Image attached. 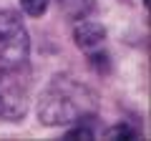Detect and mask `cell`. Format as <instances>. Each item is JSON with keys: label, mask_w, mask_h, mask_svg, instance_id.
I'll use <instances>...</instances> for the list:
<instances>
[{"label": "cell", "mask_w": 151, "mask_h": 141, "mask_svg": "<svg viewBox=\"0 0 151 141\" xmlns=\"http://www.w3.org/2000/svg\"><path fill=\"white\" fill-rule=\"evenodd\" d=\"M88 109H91V93L83 86L73 83L68 76H58L40 96L38 119L45 126H60L70 121H83Z\"/></svg>", "instance_id": "cell-1"}, {"label": "cell", "mask_w": 151, "mask_h": 141, "mask_svg": "<svg viewBox=\"0 0 151 141\" xmlns=\"http://www.w3.org/2000/svg\"><path fill=\"white\" fill-rule=\"evenodd\" d=\"M30 40L20 15L13 10H0V68H25Z\"/></svg>", "instance_id": "cell-2"}, {"label": "cell", "mask_w": 151, "mask_h": 141, "mask_svg": "<svg viewBox=\"0 0 151 141\" xmlns=\"http://www.w3.org/2000/svg\"><path fill=\"white\" fill-rule=\"evenodd\" d=\"M23 68H0V119L20 121L28 111V78L20 76Z\"/></svg>", "instance_id": "cell-3"}, {"label": "cell", "mask_w": 151, "mask_h": 141, "mask_svg": "<svg viewBox=\"0 0 151 141\" xmlns=\"http://www.w3.org/2000/svg\"><path fill=\"white\" fill-rule=\"evenodd\" d=\"M73 38H76V45L88 53V50L101 48V43L106 40V28L98 25V23H91V20H81L73 30Z\"/></svg>", "instance_id": "cell-4"}, {"label": "cell", "mask_w": 151, "mask_h": 141, "mask_svg": "<svg viewBox=\"0 0 151 141\" xmlns=\"http://www.w3.org/2000/svg\"><path fill=\"white\" fill-rule=\"evenodd\" d=\"M58 5H60V10H63L68 18L81 20V18H86L88 13L93 10L96 0H58Z\"/></svg>", "instance_id": "cell-5"}, {"label": "cell", "mask_w": 151, "mask_h": 141, "mask_svg": "<svg viewBox=\"0 0 151 141\" xmlns=\"http://www.w3.org/2000/svg\"><path fill=\"white\" fill-rule=\"evenodd\" d=\"M48 3H50V0H20L23 10H25L28 15H33V18L43 15V13H45V8H48Z\"/></svg>", "instance_id": "cell-6"}, {"label": "cell", "mask_w": 151, "mask_h": 141, "mask_svg": "<svg viewBox=\"0 0 151 141\" xmlns=\"http://www.w3.org/2000/svg\"><path fill=\"white\" fill-rule=\"evenodd\" d=\"M106 136H108V139H116V136H121V139H136L139 134H136L134 129H129L126 124H119V126H113V129H108Z\"/></svg>", "instance_id": "cell-7"}, {"label": "cell", "mask_w": 151, "mask_h": 141, "mask_svg": "<svg viewBox=\"0 0 151 141\" xmlns=\"http://www.w3.org/2000/svg\"><path fill=\"white\" fill-rule=\"evenodd\" d=\"M88 58H91V63H93V68L96 70H103V73H108V55L106 53H96V50H88Z\"/></svg>", "instance_id": "cell-8"}, {"label": "cell", "mask_w": 151, "mask_h": 141, "mask_svg": "<svg viewBox=\"0 0 151 141\" xmlns=\"http://www.w3.org/2000/svg\"><path fill=\"white\" fill-rule=\"evenodd\" d=\"M65 139H93V131L88 129V126H76V129H70L68 134H65Z\"/></svg>", "instance_id": "cell-9"}]
</instances>
